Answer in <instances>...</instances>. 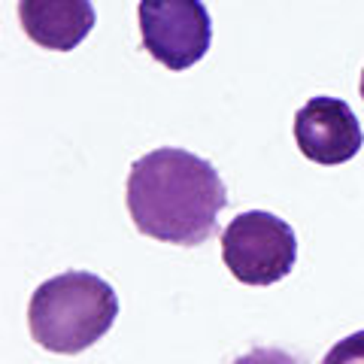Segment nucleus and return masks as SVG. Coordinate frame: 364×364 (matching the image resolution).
<instances>
[{"label": "nucleus", "mask_w": 364, "mask_h": 364, "mask_svg": "<svg viewBox=\"0 0 364 364\" xmlns=\"http://www.w3.org/2000/svg\"><path fill=\"white\" fill-rule=\"evenodd\" d=\"M228 188L207 158L161 146L136 158L128 173V213L152 240L200 246L219 228Z\"/></svg>", "instance_id": "nucleus-1"}, {"label": "nucleus", "mask_w": 364, "mask_h": 364, "mask_svg": "<svg viewBox=\"0 0 364 364\" xmlns=\"http://www.w3.org/2000/svg\"><path fill=\"white\" fill-rule=\"evenodd\" d=\"M119 316L116 289L88 270H67L46 279L28 304V328L37 346L79 355L109 334Z\"/></svg>", "instance_id": "nucleus-2"}, {"label": "nucleus", "mask_w": 364, "mask_h": 364, "mask_svg": "<svg viewBox=\"0 0 364 364\" xmlns=\"http://www.w3.org/2000/svg\"><path fill=\"white\" fill-rule=\"evenodd\" d=\"M222 261L243 286H273L298 261V237L279 215L249 210L234 215L222 231Z\"/></svg>", "instance_id": "nucleus-3"}, {"label": "nucleus", "mask_w": 364, "mask_h": 364, "mask_svg": "<svg viewBox=\"0 0 364 364\" xmlns=\"http://www.w3.org/2000/svg\"><path fill=\"white\" fill-rule=\"evenodd\" d=\"M143 49L167 70H188L207 55L213 21L203 0H140Z\"/></svg>", "instance_id": "nucleus-4"}, {"label": "nucleus", "mask_w": 364, "mask_h": 364, "mask_svg": "<svg viewBox=\"0 0 364 364\" xmlns=\"http://www.w3.org/2000/svg\"><path fill=\"white\" fill-rule=\"evenodd\" d=\"M294 143L304 158L337 167L361 152L364 134L352 107L340 97H310L294 112Z\"/></svg>", "instance_id": "nucleus-5"}, {"label": "nucleus", "mask_w": 364, "mask_h": 364, "mask_svg": "<svg viewBox=\"0 0 364 364\" xmlns=\"http://www.w3.org/2000/svg\"><path fill=\"white\" fill-rule=\"evenodd\" d=\"M18 21L31 43L52 52H70L95 28L91 0H18Z\"/></svg>", "instance_id": "nucleus-6"}, {"label": "nucleus", "mask_w": 364, "mask_h": 364, "mask_svg": "<svg viewBox=\"0 0 364 364\" xmlns=\"http://www.w3.org/2000/svg\"><path fill=\"white\" fill-rule=\"evenodd\" d=\"M322 364H364V331H355L325 352Z\"/></svg>", "instance_id": "nucleus-7"}, {"label": "nucleus", "mask_w": 364, "mask_h": 364, "mask_svg": "<svg viewBox=\"0 0 364 364\" xmlns=\"http://www.w3.org/2000/svg\"><path fill=\"white\" fill-rule=\"evenodd\" d=\"M234 364H301L298 358L286 349H273V346H255L252 352L240 355Z\"/></svg>", "instance_id": "nucleus-8"}, {"label": "nucleus", "mask_w": 364, "mask_h": 364, "mask_svg": "<svg viewBox=\"0 0 364 364\" xmlns=\"http://www.w3.org/2000/svg\"><path fill=\"white\" fill-rule=\"evenodd\" d=\"M358 91H361V97H364V70H361V85H358Z\"/></svg>", "instance_id": "nucleus-9"}]
</instances>
